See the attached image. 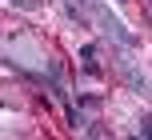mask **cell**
<instances>
[{
  "label": "cell",
  "instance_id": "3",
  "mask_svg": "<svg viewBox=\"0 0 152 140\" xmlns=\"http://www.w3.org/2000/svg\"><path fill=\"white\" fill-rule=\"evenodd\" d=\"M124 80H128V88H136V92H148V80L140 76L136 68H128V64H124Z\"/></svg>",
  "mask_w": 152,
  "mask_h": 140
},
{
  "label": "cell",
  "instance_id": "2",
  "mask_svg": "<svg viewBox=\"0 0 152 140\" xmlns=\"http://www.w3.org/2000/svg\"><path fill=\"white\" fill-rule=\"evenodd\" d=\"M80 64H84L88 76H96V72H100V64H96V44H84V48H80Z\"/></svg>",
  "mask_w": 152,
  "mask_h": 140
},
{
  "label": "cell",
  "instance_id": "5",
  "mask_svg": "<svg viewBox=\"0 0 152 140\" xmlns=\"http://www.w3.org/2000/svg\"><path fill=\"white\" fill-rule=\"evenodd\" d=\"M140 136H152V116H140Z\"/></svg>",
  "mask_w": 152,
  "mask_h": 140
},
{
  "label": "cell",
  "instance_id": "4",
  "mask_svg": "<svg viewBox=\"0 0 152 140\" xmlns=\"http://www.w3.org/2000/svg\"><path fill=\"white\" fill-rule=\"evenodd\" d=\"M64 116H68V124H72V128H84V116H80V112H76V108H68V112H64Z\"/></svg>",
  "mask_w": 152,
  "mask_h": 140
},
{
  "label": "cell",
  "instance_id": "1",
  "mask_svg": "<svg viewBox=\"0 0 152 140\" xmlns=\"http://www.w3.org/2000/svg\"><path fill=\"white\" fill-rule=\"evenodd\" d=\"M96 24H100V32H104V36H112V40H116V44H124V48L136 44V36H132V32L124 28L120 20H116V16H108V8H96Z\"/></svg>",
  "mask_w": 152,
  "mask_h": 140
},
{
  "label": "cell",
  "instance_id": "6",
  "mask_svg": "<svg viewBox=\"0 0 152 140\" xmlns=\"http://www.w3.org/2000/svg\"><path fill=\"white\" fill-rule=\"evenodd\" d=\"M148 8H152V0H148Z\"/></svg>",
  "mask_w": 152,
  "mask_h": 140
}]
</instances>
